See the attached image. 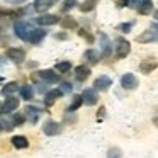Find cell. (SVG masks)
Returning <instances> with one entry per match:
<instances>
[{"label":"cell","instance_id":"8fae6325","mask_svg":"<svg viewBox=\"0 0 158 158\" xmlns=\"http://www.w3.org/2000/svg\"><path fill=\"white\" fill-rule=\"evenodd\" d=\"M7 58H10L14 63H22L26 58V51L21 48H10L7 49Z\"/></svg>","mask_w":158,"mask_h":158},{"label":"cell","instance_id":"7c38bea8","mask_svg":"<svg viewBox=\"0 0 158 158\" xmlns=\"http://www.w3.org/2000/svg\"><path fill=\"white\" fill-rule=\"evenodd\" d=\"M60 21H61V19H60L58 15H51V14L39 15V17L36 19V22H38L39 26H55V24H58Z\"/></svg>","mask_w":158,"mask_h":158},{"label":"cell","instance_id":"5b68a950","mask_svg":"<svg viewBox=\"0 0 158 158\" xmlns=\"http://www.w3.org/2000/svg\"><path fill=\"white\" fill-rule=\"evenodd\" d=\"M19 104H21V102H19V99H15L14 95H10V97H9V99L5 100L4 104H2V107H0V112H2V114L14 112V110L19 107Z\"/></svg>","mask_w":158,"mask_h":158},{"label":"cell","instance_id":"e0dca14e","mask_svg":"<svg viewBox=\"0 0 158 158\" xmlns=\"http://www.w3.org/2000/svg\"><path fill=\"white\" fill-rule=\"evenodd\" d=\"M151 10H153V2L151 0H141L139 4H138V12L141 15H148Z\"/></svg>","mask_w":158,"mask_h":158},{"label":"cell","instance_id":"5bb4252c","mask_svg":"<svg viewBox=\"0 0 158 158\" xmlns=\"http://www.w3.org/2000/svg\"><path fill=\"white\" fill-rule=\"evenodd\" d=\"M90 77V68L85 65H80L75 68V78L78 80V82H85L87 78Z\"/></svg>","mask_w":158,"mask_h":158},{"label":"cell","instance_id":"6da1fadb","mask_svg":"<svg viewBox=\"0 0 158 158\" xmlns=\"http://www.w3.org/2000/svg\"><path fill=\"white\" fill-rule=\"evenodd\" d=\"M138 43H156L158 41V24L155 22V24L150 26V29H146L144 32H141L139 36L136 38Z\"/></svg>","mask_w":158,"mask_h":158},{"label":"cell","instance_id":"603a6c76","mask_svg":"<svg viewBox=\"0 0 158 158\" xmlns=\"http://www.w3.org/2000/svg\"><path fill=\"white\" fill-rule=\"evenodd\" d=\"M61 26H63V29H66V31H70V29H77L78 27V24H77V21L73 17H65V19H61Z\"/></svg>","mask_w":158,"mask_h":158},{"label":"cell","instance_id":"d4e9b609","mask_svg":"<svg viewBox=\"0 0 158 158\" xmlns=\"http://www.w3.org/2000/svg\"><path fill=\"white\" fill-rule=\"evenodd\" d=\"M19 90H21V95L24 97L26 100H31L32 97H34V90H32L31 85H24L22 89H19Z\"/></svg>","mask_w":158,"mask_h":158},{"label":"cell","instance_id":"83f0119b","mask_svg":"<svg viewBox=\"0 0 158 158\" xmlns=\"http://www.w3.org/2000/svg\"><path fill=\"white\" fill-rule=\"evenodd\" d=\"M75 5H77V0H63L61 10H63V12H68V10H72Z\"/></svg>","mask_w":158,"mask_h":158},{"label":"cell","instance_id":"ac0fdd59","mask_svg":"<svg viewBox=\"0 0 158 158\" xmlns=\"http://www.w3.org/2000/svg\"><path fill=\"white\" fill-rule=\"evenodd\" d=\"M12 144H14L17 150H24V148L29 146V141L26 136H21V134H17V136H12Z\"/></svg>","mask_w":158,"mask_h":158},{"label":"cell","instance_id":"8992f818","mask_svg":"<svg viewBox=\"0 0 158 158\" xmlns=\"http://www.w3.org/2000/svg\"><path fill=\"white\" fill-rule=\"evenodd\" d=\"M82 99L83 104H87V106H95L97 100H99V95H97L95 89H85L82 92Z\"/></svg>","mask_w":158,"mask_h":158},{"label":"cell","instance_id":"f35d334b","mask_svg":"<svg viewBox=\"0 0 158 158\" xmlns=\"http://www.w3.org/2000/svg\"><path fill=\"white\" fill-rule=\"evenodd\" d=\"M0 80H2V77H0Z\"/></svg>","mask_w":158,"mask_h":158},{"label":"cell","instance_id":"ffe728a7","mask_svg":"<svg viewBox=\"0 0 158 158\" xmlns=\"http://www.w3.org/2000/svg\"><path fill=\"white\" fill-rule=\"evenodd\" d=\"M83 58H85L90 65H97L99 60H100V55H99V51H95V49H87L85 55H83Z\"/></svg>","mask_w":158,"mask_h":158},{"label":"cell","instance_id":"9c48e42d","mask_svg":"<svg viewBox=\"0 0 158 158\" xmlns=\"http://www.w3.org/2000/svg\"><path fill=\"white\" fill-rule=\"evenodd\" d=\"M110 85H112V80H110L109 77H106V75L95 78V82H94V89H95V90H100V92H106V90H109Z\"/></svg>","mask_w":158,"mask_h":158},{"label":"cell","instance_id":"74e56055","mask_svg":"<svg viewBox=\"0 0 158 158\" xmlns=\"http://www.w3.org/2000/svg\"><path fill=\"white\" fill-rule=\"evenodd\" d=\"M0 38H2V29H0Z\"/></svg>","mask_w":158,"mask_h":158},{"label":"cell","instance_id":"8d00e7d4","mask_svg":"<svg viewBox=\"0 0 158 158\" xmlns=\"http://www.w3.org/2000/svg\"><path fill=\"white\" fill-rule=\"evenodd\" d=\"M155 17H156V19H158V10H156V12H155Z\"/></svg>","mask_w":158,"mask_h":158},{"label":"cell","instance_id":"7402d4cb","mask_svg":"<svg viewBox=\"0 0 158 158\" xmlns=\"http://www.w3.org/2000/svg\"><path fill=\"white\" fill-rule=\"evenodd\" d=\"M100 48H102V55L104 56H109L110 55V41L106 34L100 36Z\"/></svg>","mask_w":158,"mask_h":158},{"label":"cell","instance_id":"f546056e","mask_svg":"<svg viewBox=\"0 0 158 158\" xmlns=\"http://www.w3.org/2000/svg\"><path fill=\"white\" fill-rule=\"evenodd\" d=\"M12 121H14V124H15V126H21V124L26 121V116H24V112H22V114H15V116L12 117Z\"/></svg>","mask_w":158,"mask_h":158},{"label":"cell","instance_id":"836d02e7","mask_svg":"<svg viewBox=\"0 0 158 158\" xmlns=\"http://www.w3.org/2000/svg\"><path fill=\"white\" fill-rule=\"evenodd\" d=\"M104 114H106V107H100L99 112H97V119L102 121V119H104Z\"/></svg>","mask_w":158,"mask_h":158},{"label":"cell","instance_id":"44dd1931","mask_svg":"<svg viewBox=\"0 0 158 158\" xmlns=\"http://www.w3.org/2000/svg\"><path fill=\"white\" fill-rule=\"evenodd\" d=\"M15 92H19V85L15 82H10V83H7V85L2 89V95H5V97H10V95H14Z\"/></svg>","mask_w":158,"mask_h":158},{"label":"cell","instance_id":"30bf717a","mask_svg":"<svg viewBox=\"0 0 158 158\" xmlns=\"http://www.w3.org/2000/svg\"><path fill=\"white\" fill-rule=\"evenodd\" d=\"M41 114H43L41 109H38V107H32V106L26 107V110H24L26 119H27L29 123H32V124L38 123V121H39V116H41Z\"/></svg>","mask_w":158,"mask_h":158},{"label":"cell","instance_id":"e575fe53","mask_svg":"<svg viewBox=\"0 0 158 158\" xmlns=\"http://www.w3.org/2000/svg\"><path fill=\"white\" fill-rule=\"evenodd\" d=\"M114 2H116V5L119 9H123V7H126V5H127V0H114Z\"/></svg>","mask_w":158,"mask_h":158},{"label":"cell","instance_id":"4316f807","mask_svg":"<svg viewBox=\"0 0 158 158\" xmlns=\"http://www.w3.org/2000/svg\"><path fill=\"white\" fill-rule=\"evenodd\" d=\"M70 70H72V63H70V61H60V63H56V72L66 73V72H70Z\"/></svg>","mask_w":158,"mask_h":158},{"label":"cell","instance_id":"4fadbf2b","mask_svg":"<svg viewBox=\"0 0 158 158\" xmlns=\"http://www.w3.org/2000/svg\"><path fill=\"white\" fill-rule=\"evenodd\" d=\"M38 75H39V78H41V80H44V82H48V83H55V82H58V80H60L58 73H55L53 70H41Z\"/></svg>","mask_w":158,"mask_h":158},{"label":"cell","instance_id":"7a4b0ae2","mask_svg":"<svg viewBox=\"0 0 158 158\" xmlns=\"http://www.w3.org/2000/svg\"><path fill=\"white\" fill-rule=\"evenodd\" d=\"M14 32H15V36H17L19 39L29 41V36H31V32H32V27H31V24H27V22H24V21H17L14 24Z\"/></svg>","mask_w":158,"mask_h":158},{"label":"cell","instance_id":"2e32d148","mask_svg":"<svg viewBox=\"0 0 158 158\" xmlns=\"http://www.w3.org/2000/svg\"><path fill=\"white\" fill-rule=\"evenodd\" d=\"M46 36V31H43V29H32L31 36H29V43H32V44H39V43L44 39Z\"/></svg>","mask_w":158,"mask_h":158},{"label":"cell","instance_id":"9a60e30c","mask_svg":"<svg viewBox=\"0 0 158 158\" xmlns=\"http://www.w3.org/2000/svg\"><path fill=\"white\" fill-rule=\"evenodd\" d=\"M61 95H63V92L60 89H55V90H51V92H48V94H46V99H44L46 107H51L53 104L56 102V99H60Z\"/></svg>","mask_w":158,"mask_h":158},{"label":"cell","instance_id":"d6a6232c","mask_svg":"<svg viewBox=\"0 0 158 158\" xmlns=\"http://www.w3.org/2000/svg\"><path fill=\"white\" fill-rule=\"evenodd\" d=\"M78 34L82 36V38H85V39H87V41H89V43H94V38H92V36H90L89 32L85 31V29H80V31H78Z\"/></svg>","mask_w":158,"mask_h":158},{"label":"cell","instance_id":"1f68e13d","mask_svg":"<svg viewBox=\"0 0 158 158\" xmlns=\"http://www.w3.org/2000/svg\"><path fill=\"white\" fill-rule=\"evenodd\" d=\"M117 29L123 32H129L131 29H133V22H126V24H119L117 26Z\"/></svg>","mask_w":158,"mask_h":158},{"label":"cell","instance_id":"4dcf8cb0","mask_svg":"<svg viewBox=\"0 0 158 158\" xmlns=\"http://www.w3.org/2000/svg\"><path fill=\"white\" fill-rule=\"evenodd\" d=\"M60 90H61L63 94H70L73 90V85H72V83H68V82H63L61 87H60Z\"/></svg>","mask_w":158,"mask_h":158},{"label":"cell","instance_id":"484cf974","mask_svg":"<svg viewBox=\"0 0 158 158\" xmlns=\"http://www.w3.org/2000/svg\"><path fill=\"white\" fill-rule=\"evenodd\" d=\"M95 5H97V0H85L83 4H80V10L82 12H90V10L95 9Z\"/></svg>","mask_w":158,"mask_h":158},{"label":"cell","instance_id":"d6986e66","mask_svg":"<svg viewBox=\"0 0 158 158\" xmlns=\"http://www.w3.org/2000/svg\"><path fill=\"white\" fill-rule=\"evenodd\" d=\"M56 0H36L34 2V9L38 12H46L53 4H55Z\"/></svg>","mask_w":158,"mask_h":158},{"label":"cell","instance_id":"cb8c5ba5","mask_svg":"<svg viewBox=\"0 0 158 158\" xmlns=\"http://www.w3.org/2000/svg\"><path fill=\"white\" fill-rule=\"evenodd\" d=\"M82 104H83L82 95H75V97H73V100H72V104H70V107H68V112H73V110L80 109V106H82Z\"/></svg>","mask_w":158,"mask_h":158},{"label":"cell","instance_id":"3957f363","mask_svg":"<svg viewBox=\"0 0 158 158\" xmlns=\"http://www.w3.org/2000/svg\"><path fill=\"white\" fill-rule=\"evenodd\" d=\"M43 133L48 134V136H56V134L61 133V124L53 121V119H48L43 124Z\"/></svg>","mask_w":158,"mask_h":158},{"label":"cell","instance_id":"d590c367","mask_svg":"<svg viewBox=\"0 0 158 158\" xmlns=\"http://www.w3.org/2000/svg\"><path fill=\"white\" fill-rule=\"evenodd\" d=\"M127 7L134 9V7H136V0H127Z\"/></svg>","mask_w":158,"mask_h":158},{"label":"cell","instance_id":"277c9868","mask_svg":"<svg viewBox=\"0 0 158 158\" xmlns=\"http://www.w3.org/2000/svg\"><path fill=\"white\" fill-rule=\"evenodd\" d=\"M129 51H131L129 41H126V39H123V38L117 39L116 41V55H117V58H126V56L129 55Z\"/></svg>","mask_w":158,"mask_h":158},{"label":"cell","instance_id":"f1b7e54d","mask_svg":"<svg viewBox=\"0 0 158 158\" xmlns=\"http://www.w3.org/2000/svg\"><path fill=\"white\" fill-rule=\"evenodd\" d=\"M121 156H123V153H121L119 148H110L107 151V158H121Z\"/></svg>","mask_w":158,"mask_h":158},{"label":"cell","instance_id":"52a82bcc","mask_svg":"<svg viewBox=\"0 0 158 158\" xmlns=\"http://www.w3.org/2000/svg\"><path fill=\"white\" fill-rule=\"evenodd\" d=\"M121 85L126 90H134L138 87V78L133 73H126V75H123V78H121Z\"/></svg>","mask_w":158,"mask_h":158},{"label":"cell","instance_id":"ba28073f","mask_svg":"<svg viewBox=\"0 0 158 158\" xmlns=\"http://www.w3.org/2000/svg\"><path fill=\"white\" fill-rule=\"evenodd\" d=\"M156 66H158V61L155 58H146L139 63V72L144 73V75H148V73H151L153 70H156Z\"/></svg>","mask_w":158,"mask_h":158}]
</instances>
